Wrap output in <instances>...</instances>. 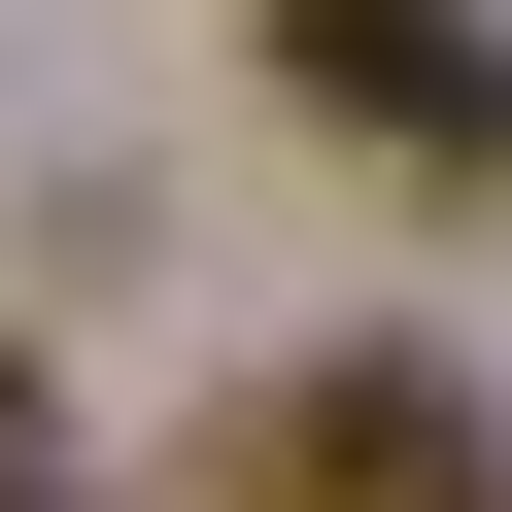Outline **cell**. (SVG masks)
Wrapping results in <instances>:
<instances>
[{
    "mask_svg": "<svg viewBox=\"0 0 512 512\" xmlns=\"http://www.w3.org/2000/svg\"><path fill=\"white\" fill-rule=\"evenodd\" d=\"M308 103L376 171H512V35H478V0H308Z\"/></svg>",
    "mask_w": 512,
    "mask_h": 512,
    "instance_id": "cell-2",
    "label": "cell"
},
{
    "mask_svg": "<svg viewBox=\"0 0 512 512\" xmlns=\"http://www.w3.org/2000/svg\"><path fill=\"white\" fill-rule=\"evenodd\" d=\"M205 512H478V376H444V342H308Z\"/></svg>",
    "mask_w": 512,
    "mask_h": 512,
    "instance_id": "cell-1",
    "label": "cell"
},
{
    "mask_svg": "<svg viewBox=\"0 0 512 512\" xmlns=\"http://www.w3.org/2000/svg\"><path fill=\"white\" fill-rule=\"evenodd\" d=\"M0 512H103V478H69V410H35V376H0Z\"/></svg>",
    "mask_w": 512,
    "mask_h": 512,
    "instance_id": "cell-3",
    "label": "cell"
}]
</instances>
